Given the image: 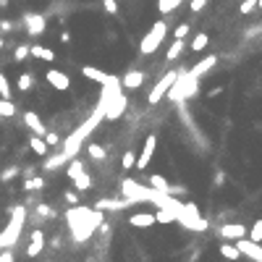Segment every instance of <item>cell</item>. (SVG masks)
<instances>
[{"label":"cell","instance_id":"cell-1","mask_svg":"<svg viewBox=\"0 0 262 262\" xmlns=\"http://www.w3.org/2000/svg\"><path fill=\"white\" fill-rule=\"evenodd\" d=\"M66 220H68V228H71L73 239L79 241V244H84V241L102 226L105 212L97 210V207L92 210V207H79V205H73V210L66 212Z\"/></svg>","mask_w":262,"mask_h":262},{"label":"cell","instance_id":"cell-2","mask_svg":"<svg viewBox=\"0 0 262 262\" xmlns=\"http://www.w3.org/2000/svg\"><path fill=\"white\" fill-rule=\"evenodd\" d=\"M24 220H26V207L16 205L11 210V220L6 226V231L0 234V249H13L16 241L21 239V231H24Z\"/></svg>","mask_w":262,"mask_h":262},{"label":"cell","instance_id":"cell-3","mask_svg":"<svg viewBox=\"0 0 262 262\" xmlns=\"http://www.w3.org/2000/svg\"><path fill=\"white\" fill-rule=\"evenodd\" d=\"M197 87H199V79L192 73V71H178L176 82L171 84V89H168L165 97H171L173 102H181V100H189L197 95Z\"/></svg>","mask_w":262,"mask_h":262},{"label":"cell","instance_id":"cell-4","mask_svg":"<svg viewBox=\"0 0 262 262\" xmlns=\"http://www.w3.org/2000/svg\"><path fill=\"white\" fill-rule=\"evenodd\" d=\"M121 194L131 199V202H152L158 194V189L152 186H144V183H136L134 178H123L121 181Z\"/></svg>","mask_w":262,"mask_h":262},{"label":"cell","instance_id":"cell-5","mask_svg":"<svg viewBox=\"0 0 262 262\" xmlns=\"http://www.w3.org/2000/svg\"><path fill=\"white\" fill-rule=\"evenodd\" d=\"M176 220H178L183 228H189V231H199V234L210 228V223L202 218V215H199V207H197V205H192V202H183V210L176 215Z\"/></svg>","mask_w":262,"mask_h":262},{"label":"cell","instance_id":"cell-6","mask_svg":"<svg viewBox=\"0 0 262 262\" xmlns=\"http://www.w3.org/2000/svg\"><path fill=\"white\" fill-rule=\"evenodd\" d=\"M165 34H168V24H165V21H155L149 32L142 37V42H139V53H142V55H152V53H155L160 45H163Z\"/></svg>","mask_w":262,"mask_h":262},{"label":"cell","instance_id":"cell-7","mask_svg":"<svg viewBox=\"0 0 262 262\" xmlns=\"http://www.w3.org/2000/svg\"><path fill=\"white\" fill-rule=\"evenodd\" d=\"M66 165H68L66 173H68V178H71V183H73L76 192H87V189H92V176L84 171V163H82L79 158H71Z\"/></svg>","mask_w":262,"mask_h":262},{"label":"cell","instance_id":"cell-8","mask_svg":"<svg viewBox=\"0 0 262 262\" xmlns=\"http://www.w3.org/2000/svg\"><path fill=\"white\" fill-rule=\"evenodd\" d=\"M176 76H178V71H165L160 79H158V84L149 89V95H147V102L149 105H158L165 95H168V89H171V84L176 82Z\"/></svg>","mask_w":262,"mask_h":262},{"label":"cell","instance_id":"cell-9","mask_svg":"<svg viewBox=\"0 0 262 262\" xmlns=\"http://www.w3.org/2000/svg\"><path fill=\"white\" fill-rule=\"evenodd\" d=\"M126 107H129V97L123 95V89H118L116 95L107 100V105H105V121H118V118H123Z\"/></svg>","mask_w":262,"mask_h":262},{"label":"cell","instance_id":"cell-10","mask_svg":"<svg viewBox=\"0 0 262 262\" xmlns=\"http://www.w3.org/2000/svg\"><path fill=\"white\" fill-rule=\"evenodd\" d=\"M155 149H158V134H149L147 139H144L142 155L136 158V163H134V168H136V171H147V168H149V163H152V158H155Z\"/></svg>","mask_w":262,"mask_h":262},{"label":"cell","instance_id":"cell-11","mask_svg":"<svg viewBox=\"0 0 262 262\" xmlns=\"http://www.w3.org/2000/svg\"><path fill=\"white\" fill-rule=\"evenodd\" d=\"M234 246L239 249L241 257H249L252 262H262V244L259 241H252V239L244 236V239H236Z\"/></svg>","mask_w":262,"mask_h":262},{"label":"cell","instance_id":"cell-12","mask_svg":"<svg viewBox=\"0 0 262 262\" xmlns=\"http://www.w3.org/2000/svg\"><path fill=\"white\" fill-rule=\"evenodd\" d=\"M24 24H26V32L32 34V37L45 34V29H48V19H45L42 13H26V16H24Z\"/></svg>","mask_w":262,"mask_h":262},{"label":"cell","instance_id":"cell-13","mask_svg":"<svg viewBox=\"0 0 262 262\" xmlns=\"http://www.w3.org/2000/svg\"><path fill=\"white\" fill-rule=\"evenodd\" d=\"M218 236L226 239V241L244 239V236H246V226H244V223H223V226L218 228Z\"/></svg>","mask_w":262,"mask_h":262},{"label":"cell","instance_id":"cell-14","mask_svg":"<svg viewBox=\"0 0 262 262\" xmlns=\"http://www.w3.org/2000/svg\"><path fill=\"white\" fill-rule=\"evenodd\" d=\"M45 79H48V84H50L53 89H58V92H66V89L71 87V79H68V73L58 71V68H50L48 73H45Z\"/></svg>","mask_w":262,"mask_h":262},{"label":"cell","instance_id":"cell-15","mask_svg":"<svg viewBox=\"0 0 262 262\" xmlns=\"http://www.w3.org/2000/svg\"><path fill=\"white\" fill-rule=\"evenodd\" d=\"M24 123H26V129L32 131V134H37V136H45V131H48V126H45L42 118L34 110H26L24 113Z\"/></svg>","mask_w":262,"mask_h":262},{"label":"cell","instance_id":"cell-16","mask_svg":"<svg viewBox=\"0 0 262 262\" xmlns=\"http://www.w3.org/2000/svg\"><path fill=\"white\" fill-rule=\"evenodd\" d=\"M42 249H45V234L37 228V231H32V241L26 246V257H40Z\"/></svg>","mask_w":262,"mask_h":262},{"label":"cell","instance_id":"cell-17","mask_svg":"<svg viewBox=\"0 0 262 262\" xmlns=\"http://www.w3.org/2000/svg\"><path fill=\"white\" fill-rule=\"evenodd\" d=\"M144 82V73L136 68V71H129V73H123V79H121V87L123 89H139Z\"/></svg>","mask_w":262,"mask_h":262},{"label":"cell","instance_id":"cell-18","mask_svg":"<svg viewBox=\"0 0 262 262\" xmlns=\"http://www.w3.org/2000/svg\"><path fill=\"white\" fill-rule=\"evenodd\" d=\"M215 63H218V58H215V55H205V58L199 60V63H194V66H192L189 71H192V73L197 76V79H202V76H205V73H207V71H210V68H212Z\"/></svg>","mask_w":262,"mask_h":262},{"label":"cell","instance_id":"cell-19","mask_svg":"<svg viewBox=\"0 0 262 262\" xmlns=\"http://www.w3.org/2000/svg\"><path fill=\"white\" fill-rule=\"evenodd\" d=\"M134 202H131V199H126V197H123V199H118V202H116V199H97V210H123V207H131Z\"/></svg>","mask_w":262,"mask_h":262},{"label":"cell","instance_id":"cell-20","mask_svg":"<svg viewBox=\"0 0 262 262\" xmlns=\"http://www.w3.org/2000/svg\"><path fill=\"white\" fill-rule=\"evenodd\" d=\"M147 186L158 189V192H165V194H173V192H176V186H171V183H168V178H165V176H158V173H152V176H149Z\"/></svg>","mask_w":262,"mask_h":262},{"label":"cell","instance_id":"cell-21","mask_svg":"<svg viewBox=\"0 0 262 262\" xmlns=\"http://www.w3.org/2000/svg\"><path fill=\"white\" fill-rule=\"evenodd\" d=\"M129 223L134 228H149V226H155V215L152 212H134L129 218Z\"/></svg>","mask_w":262,"mask_h":262},{"label":"cell","instance_id":"cell-22","mask_svg":"<svg viewBox=\"0 0 262 262\" xmlns=\"http://www.w3.org/2000/svg\"><path fill=\"white\" fill-rule=\"evenodd\" d=\"M82 76H84V79L97 82L100 87L107 82V73H105V71H100V68H95V66H82Z\"/></svg>","mask_w":262,"mask_h":262},{"label":"cell","instance_id":"cell-23","mask_svg":"<svg viewBox=\"0 0 262 262\" xmlns=\"http://www.w3.org/2000/svg\"><path fill=\"white\" fill-rule=\"evenodd\" d=\"M29 55L45 60V63H53V60H55V53L50 48H42V45H32V48H29Z\"/></svg>","mask_w":262,"mask_h":262},{"label":"cell","instance_id":"cell-24","mask_svg":"<svg viewBox=\"0 0 262 262\" xmlns=\"http://www.w3.org/2000/svg\"><path fill=\"white\" fill-rule=\"evenodd\" d=\"M218 249H220V257H226L228 262H239V259H241V254H239V249L234 246V241H223Z\"/></svg>","mask_w":262,"mask_h":262},{"label":"cell","instance_id":"cell-25","mask_svg":"<svg viewBox=\"0 0 262 262\" xmlns=\"http://www.w3.org/2000/svg\"><path fill=\"white\" fill-rule=\"evenodd\" d=\"M29 147H32V152H34V155H40V158H45V155H48V144H45V139H42V136H37V134H32V136H29Z\"/></svg>","mask_w":262,"mask_h":262},{"label":"cell","instance_id":"cell-26","mask_svg":"<svg viewBox=\"0 0 262 262\" xmlns=\"http://www.w3.org/2000/svg\"><path fill=\"white\" fill-rule=\"evenodd\" d=\"M87 152H89V158L95 160V163H102V160L107 158L105 147H102V144H97V142H89V144H87Z\"/></svg>","mask_w":262,"mask_h":262},{"label":"cell","instance_id":"cell-27","mask_svg":"<svg viewBox=\"0 0 262 262\" xmlns=\"http://www.w3.org/2000/svg\"><path fill=\"white\" fill-rule=\"evenodd\" d=\"M183 3V0H158V13H163V16H168V13L178 11V6Z\"/></svg>","mask_w":262,"mask_h":262},{"label":"cell","instance_id":"cell-28","mask_svg":"<svg viewBox=\"0 0 262 262\" xmlns=\"http://www.w3.org/2000/svg\"><path fill=\"white\" fill-rule=\"evenodd\" d=\"M68 163V158L60 152V155H53V158H48L45 160V171H55V168H60V165H66Z\"/></svg>","mask_w":262,"mask_h":262},{"label":"cell","instance_id":"cell-29","mask_svg":"<svg viewBox=\"0 0 262 262\" xmlns=\"http://www.w3.org/2000/svg\"><path fill=\"white\" fill-rule=\"evenodd\" d=\"M13 116H16V105H13L11 100L0 97V118H13Z\"/></svg>","mask_w":262,"mask_h":262},{"label":"cell","instance_id":"cell-30","mask_svg":"<svg viewBox=\"0 0 262 262\" xmlns=\"http://www.w3.org/2000/svg\"><path fill=\"white\" fill-rule=\"evenodd\" d=\"M207 42H210V37H207L205 32H199V34L192 40V50H194V53H202V50L207 48Z\"/></svg>","mask_w":262,"mask_h":262},{"label":"cell","instance_id":"cell-31","mask_svg":"<svg viewBox=\"0 0 262 262\" xmlns=\"http://www.w3.org/2000/svg\"><path fill=\"white\" fill-rule=\"evenodd\" d=\"M16 87H19L21 92H29V89L34 87V76L29 73V71H26V73H21V76H19V82H16Z\"/></svg>","mask_w":262,"mask_h":262},{"label":"cell","instance_id":"cell-32","mask_svg":"<svg viewBox=\"0 0 262 262\" xmlns=\"http://www.w3.org/2000/svg\"><path fill=\"white\" fill-rule=\"evenodd\" d=\"M0 97L11 100V82H8V76L3 71H0Z\"/></svg>","mask_w":262,"mask_h":262},{"label":"cell","instance_id":"cell-33","mask_svg":"<svg viewBox=\"0 0 262 262\" xmlns=\"http://www.w3.org/2000/svg\"><path fill=\"white\" fill-rule=\"evenodd\" d=\"M24 189H26V192L45 189V178H37V176H34V178H26V181H24Z\"/></svg>","mask_w":262,"mask_h":262},{"label":"cell","instance_id":"cell-34","mask_svg":"<svg viewBox=\"0 0 262 262\" xmlns=\"http://www.w3.org/2000/svg\"><path fill=\"white\" fill-rule=\"evenodd\" d=\"M134 163H136V155H134L131 149H129V152H123V155H121V165H123V171H131V168H134Z\"/></svg>","mask_w":262,"mask_h":262},{"label":"cell","instance_id":"cell-35","mask_svg":"<svg viewBox=\"0 0 262 262\" xmlns=\"http://www.w3.org/2000/svg\"><path fill=\"white\" fill-rule=\"evenodd\" d=\"M181 53H183V40H176V42L171 45V50H168V60H176Z\"/></svg>","mask_w":262,"mask_h":262},{"label":"cell","instance_id":"cell-36","mask_svg":"<svg viewBox=\"0 0 262 262\" xmlns=\"http://www.w3.org/2000/svg\"><path fill=\"white\" fill-rule=\"evenodd\" d=\"M254 8H257V0H244V3L239 6L241 16H249V13H254Z\"/></svg>","mask_w":262,"mask_h":262},{"label":"cell","instance_id":"cell-37","mask_svg":"<svg viewBox=\"0 0 262 262\" xmlns=\"http://www.w3.org/2000/svg\"><path fill=\"white\" fill-rule=\"evenodd\" d=\"M42 139H45V144H48V147H58V144H60V136H58L55 131H45Z\"/></svg>","mask_w":262,"mask_h":262},{"label":"cell","instance_id":"cell-38","mask_svg":"<svg viewBox=\"0 0 262 262\" xmlns=\"http://www.w3.org/2000/svg\"><path fill=\"white\" fill-rule=\"evenodd\" d=\"M249 239L252 241H262V220H254V226L249 231Z\"/></svg>","mask_w":262,"mask_h":262},{"label":"cell","instance_id":"cell-39","mask_svg":"<svg viewBox=\"0 0 262 262\" xmlns=\"http://www.w3.org/2000/svg\"><path fill=\"white\" fill-rule=\"evenodd\" d=\"M155 223H173V215L165 212V210H158L155 212Z\"/></svg>","mask_w":262,"mask_h":262},{"label":"cell","instance_id":"cell-40","mask_svg":"<svg viewBox=\"0 0 262 262\" xmlns=\"http://www.w3.org/2000/svg\"><path fill=\"white\" fill-rule=\"evenodd\" d=\"M63 199L68 205H79V192L76 189H68V192H63Z\"/></svg>","mask_w":262,"mask_h":262},{"label":"cell","instance_id":"cell-41","mask_svg":"<svg viewBox=\"0 0 262 262\" xmlns=\"http://www.w3.org/2000/svg\"><path fill=\"white\" fill-rule=\"evenodd\" d=\"M102 8H105V13H110V16H116V13H118V3H116V0H102Z\"/></svg>","mask_w":262,"mask_h":262},{"label":"cell","instance_id":"cell-42","mask_svg":"<svg viewBox=\"0 0 262 262\" xmlns=\"http://www.w3.org/2000/svg\"><path fill=\"white\" fill-rule=\"evenodd\" d=\"M186 34H189V24L183 21V24H178V26H176V32H173V37H176V40H183V37H186Z\"/></svg>","mask_w":262,"mask_h":262},{"label":"cell","instance_id":"cell-43","mask_svg":"<svg viewBox=\"0 0 262 262\" xmlns=\"http://www.w3.org/2000/svg\"><path fill=\"white\" fill-rule=\"evenodd\" d=\"M19 176V168H6L3 173H0V181H11V178H16Z\"/></svg>","mask_w":262,"mask_h":262},{"label":"cell","instance_id":"cell-44","mask_svg":"<svg viewBox=\"0 0 262 262\" xmlns=\"http://www.w3.org/2000/svg\"><path fill=\"white\" fill-rule=\"evenodd\" d=\"M24 58H29V48L26 45H19L16 53H13V60H24Z\"/></svg>","mask_w":262,"mask_h":262},{"label":"cell","instance_id":"cell-45","mask_svg":"<svg viewBox=\"0 0 262 262\" xmlns=\"http://www.w3.org/2000/svg\"><path fill=\"white\" fill-rule=\"evenodd\" d=\"M205 6H207V0H192V3H189V11H192V13H199Z\"/></svg>","mask_w":262,"mask_h":262},{"label":"cell","instance_id":"cell-46","mask_svg":"<svg viewBox=\"0 0 262 262\" xmlns=\"http://www.w3.org/2000/svg\"><path fill=\"white\" fill-rule=\"evenodd\" d=\"M37 212L42 215V218H53V215H55V210H53L50 205H40V207H37Z\"/></svg>","mask_w":262,"mask_h":262},{"label":"cell","instance_id":"cell-47","mask_svg":"<svg viewBox=\"0 0 262 262\" xmlns=\"http://www.w3.org/2000/svg\"><path fill=\"white\" fill-rule=\"evenodd\" d=\"M0 262H16V257H13V249H0Z\"/></svg>","mask_w":262,"mask_h":262},{"label":"cell","instance_id":"cell-48","mask_svg":"<svg viewBox=\"0 0 262 262\" xmlns=\"http://www.w3.org/2000/svg\"><path fill=\"white\" fill-rule=\"evenodd\" d=\"M8 29H13V24L3 19V21H0V32H8Z\"/></svg>","mask_w":262,"mask_h":262},{"label":"cell","instance_id":"cell-49","mask_svg":"<svg viewBox=\"0 0 262 262\" xmlns=\"http://www.w3.org/2000/svg\"><path fill=\"white\" fill-rule=\"evenodd\" d=\"M218 95H223V87H212L210 89V97H218Z\"/></svg>","mask_w":262,"mask_h":262},{"label":"cell","instance_id":"cell-50","mask_svg":"<svg viewBox=\"0 0 262 262\" xmlns=\"http://www.w3.org/2000/svg\"><path fill=\"white\" fill-rule=\"evenodd\" d=\"M257 8H259V11H262V0H257Z\"/></svg>","mask_w":262,"mask_h":262},{"label":"cell","instance_id":"cell-51","mask_svg":"<svg viewBox=\"0 0 262 262\" xmlns=\"http://www.w3.org/2000/svg\"><path fill=\"white\" fill-rule=\"evenodd\" d=\"M3 45H6V42H3V37H0V50H3Z\"/></svg>","mask_w":262,"mask_h":262},{"label":"cell","instance_id":"cell-52","mask_svg":"<svg viewBox=\"0 0 262 262\" xmlns=\"http://www.w3.org/2000/svg\"><path fill=\"white\" fill-rule=\"evenodd\" d=\"M50 262H53V259H50Z\"/></svg>","mask_w":262,"mask_h":262}]
</instances>
